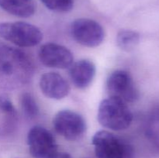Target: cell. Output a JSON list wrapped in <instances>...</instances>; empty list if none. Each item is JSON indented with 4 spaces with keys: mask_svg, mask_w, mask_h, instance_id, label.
<instances>
[{
    "mask_svg": "<svg viewBox=\"0 0 159 158\" xmlns=\"http://www.w3.org/2000/svg\"><path fill=\"white\" fill-rule=\"evenodd\" d=\"M51 158H71V156L68 153H65V152H61V153H59V152H57Z\"/></svg>",
    "mask_w": 159,
    "mask_h": 158,
    "instance_id": "obj_18",
    "label": "cell"
},
{
    "mask_svg": "<svg viewBox=\"0 0 159 158\" xmlns=\"http://www.w3.org/2000/svg\"><path fill=\"white\" fill-rule=\"evenodd\" d=\"M148 138L159 147V106H156L148 116L145 126Z\"/></svg>",
    "mask_w": 159,
    "mask_h": 158,
    "instance_id": "obj_13",
    "label": "cell"
},
{
    "mask_svg": "<svg viewBox=\"0 0 159 158\" xmlns=\"http://www.w3.org/2000/svg\"><path fill=\"white\" fill-rule=\"evenodd\" d=\"M39 86L46 97L55 100H60L68 96L71 90L66 79L57 72H46L42 74Z\"/></svg>",
    "mask_w": 159,
    "mask_h": 158,
    "instance_id": "obj_10",
    "label": "cell"
},
{
    "mask_svg": "<svg viewBox=\"0 0 159 158\" xmlns=\"http://www.w3.org/2000/svg\"><path fill=\"white\" fill-rule=\"evenodd\" d=\"M27 145L34 158H51L57 152V145L52 133L40 125H34L27 134Z\"/></svg>",
    "mask_w": 159,
    "mask_h": 158,
    "instance_id": "obj_7",
    "label": "cell"
},
{
    "mask_svg": "<svg viewBox=\"0 0 159 158\" xmlns=\"http://www.w3.org/2000/svg\"><path fill=\"white\" fill-rule=\"evenodd\" d=\"M20 105L23 114L28 119H35L39 115V107L35 99L30 93H23L20 97Z\"/></svg>",
    "mask_w": 159,
    "mask_h": 158,
    "instance_id": "obj_15",
    "label": "cell"
},
{
    "mask_svg": "<svg viewBox=\"0 0 159 158\" xmlns=\"http://www.w3.org/2000/svg\"><path fill=\"white\" fill-rule=\"evenodd\" d=\"M0 8L17 17L27 18L35 13L34 0H0Z\"/></svg>",
    "mask_w": 159,
    "mask_h": 158,
    "instance_id": "obj_12",
    "label": "cell"
},
{
    "mask_svg": "<svg viewBox=\"0 0 159 158\" xmlns=\"http://www.w3.org/2000/svg\"><path fill=\"white\" fill-rule=\"evenodd\" d=\"M56 133L71 141L80 139L86 131L85 119L78 112L69 109L59 111L53 119Z\"/></svg>",
    "mask_w": 159,
    "mask_h": 158,
    "instance_id": "obj_4",
    "label": "cell"
},
{
    "mask_svg": "<svg viewBox=\"0 0 159 158\" xmlns=\"http://www.w3.org/2000/svg\"><path fill=\"white\" fill-rule=\"evenodd\" d=\"M93 145L97 158H125L132 150L122 141L107 130H100L93 137Z\"/></svg>",
    "mask_w": 159,
    "mask_h": 158,
    "instance_id": "obj_8",
    "label": "cell"
},
{
    "mask_svg": "<svg viewBox=\"0 0 159 158\" xmlns=\"http://www.w3.org/2000/svg\"><path fill=\"white\" fill-rule=\"evenodd\" d=\"M0 37L20 47L37 46L43 40V33L37 26L25 22L0 23Z\"/></svg>",
    "mask_w": 159,
    "mask_h": 158,
    "instance_id": "obj_3",
    "label": "cell"
},
{
    "mask_svg": "<svg viewBox=\"0 0 159 158\" xmlns=\"http://www.w3.org/2000/svg\"><path fill=\"white\" fill-rule=\"evenodd\" d=\"M0 111L4 116H17V111L12 101L4 94L0 95Z\"/></svg>",
    "mask_w": 159,
    "mask_h": 158,
    "instance_id": "obj_17",
    "label": "cell"
},
{
    "mask_svg": "<svg viewBox=\"0 0 159 158\" xmlns=\"http://www.w3.org/2000/svg\"><path fill=\"white\" fill-rule=\"evenodd\" d=\"M71 34L79 44L87 47L99 46L105 38V32L98 22L91 19L80 18L71 25Z\"/></svg>",
    "mask_w": 159,
    "mask_h": 158,
    "instance_id": "obj_5",
    "label": "cell"
},
{
    "mask_svg": "<svg viewBox=\"0 0 159 158\" xmlns=\"http://www.w3.org/2000/svg\"><path fill=\"white\" fill-rule=\"evenodd\" d=\"M98 121L104 128L121 131L131 125L133 114L126 102L110 96L99 104Z\"/></svg>",
    "mask_w": 159,
    "mask_h": 158,
    "instance_id": "obj_2",
    "label": "cell"
},
{
    "mask_svg": "<svg viewBox=\"0 0 159 158\" xmlns=\"http://www.w3.org/2000/svg\"><path fill=\"white\" fill-rule=\"evenodd\" d=\"M50 10L57 12H67L71 10L74 0H40Z\"/></svg>",
    "mask_w": 159,
    "mask_h": 158,
    "instance_id": "obj_16",
    "label": "cell"
},
{
    "mask_svg": "<svg viewBox=\"0 0 159 158\" xmlns=\"http://www.w3.org/2000/svg\"><path fill=\"white\" fill-rule=\"evenodd\" d=\"M140 34L138 32L130 29H123L116 35V43L120 49L130 51L138 44Z\"/></svg>",
    "mask_w": 159,
    "mask_h": 158,
    "instance_id": "obj_14",
    "label": "cell"
},
{
    "mask_svg": "<svg viewBox=\"0 0 159 158\" xmlns=\"http://www.w3.org/2000/svg\"><path fill=\"white\" fill-rule=\"evenodd\" d=\"M107 88L110 96L117 98L126 103L135 102L139 97L133 77L124 70H116L109 75Z\"/></svg>",
    "mask_w": 159,
    "mask_h": 158,
    "instance_id": "obj_6",
    "label": "cell"
},
{
    "mask_svg": "<svg viewBox=\"0 0 159 158\" xmlns=\"http://www.w3.org/2000/svg\"><path fill=\"white\" fill-rule=\"evenodd\" d=\"M96 71V66L93 61L82 59L73 63L70 67V78L75 87L85 89L93 81Z\"/></svg>",
    "mask_w": 159,
    "mask_h": 158,
    "instance_id": "obj_11",
    "label": "cell"
},
{
    "mask_svg": "<svg viewBox=\"0 0 159 158\" xmlns=\"http://www.w3.org/2000/svg\"><path fill=\"white\" fill-rule=\"evenodd\" d=\"M38 57L40 62L48 68L66 69L73 64L74 57L69 49L54 43L42 45L39 50Z\"/></svg>",
    "mask_w": 159,
    "mask_h": 158,
    "instance_id": "obj_9",
    "label": "cell"
},
{
    "mask_svg": "<svg viewBox=\"0 0 159 158\" xmlns=\"http://www.w3.org/2000/svg\"><path fill=\"white\" fill-rule=\"evenodd\" d=\"M32 65L28 57L16 49L0 46V79L12 85L30 77Z\"/></svg>",
    "mask_w": 159,
    "mask_h": 158,
    "instance_id": "obj_1",
    "label": "cell"
}]
</instances>
